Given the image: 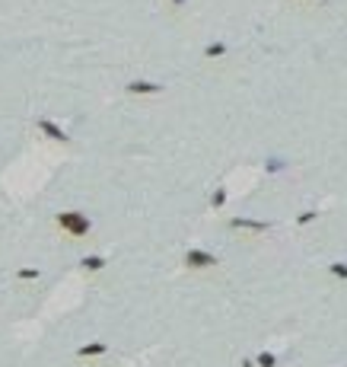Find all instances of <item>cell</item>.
Here are the masks:
<instances>
[{"label":"cell","mask_w":347,"mask_h":367,"mask_svg":"<svg viewBox=\"0 0 347 367\" xmlns=\"http://www.w3.org/2000/svg\"><path fill=\"white\" fill-rule=\"evenodd\" d=\"M261 364H264V367H274V358H271V355H261Z\"/></svg>","instance_id":"obj_1"}]
</instances>
